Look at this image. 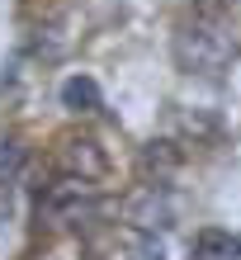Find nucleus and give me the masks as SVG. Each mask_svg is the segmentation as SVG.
I'll list each match as a JSON object with an SVG mask.
<instances>
[{
  "mask_svg": "<svg viewBox=\"0 0 241 260\" xmlns=\"http://www.w3.org/2000/svg\"><path fill=\"white\" fill-rule=\"evenodd\" d=\"M62 104L71 114H95L99 109V85L90 81V76H71V81L62 85Z\"/></svg>",
  "mask_w": 241,
  "mask_h": 260,
  "instance_id": "obj_6",
  "label": "nucleus"
},
{
  "mask_svg": "<svg viewBox=\"0 0 241 260\" xmlns=\"http://www.w3.org/2000/svg\"><path fill=\"white\" fill-rule=\"evenodd\" d=\"M194 255L199 260H241V237L208 227V232H199V241H194Z\"/></svg>",
  "mask_w": 241,
  "mask_h": 260,
  "instance_id": "obj_5",
  "label": "nucleus"
},
{
  "mask_svg": "<svg viewBox=\"0 0 241 260\" xmlns=\"http://www.w3.org/2000/svg\"><path fill=\"white\" fill-rule=\"evenodd\" d=\"M66 151V171L71 175H90V180H99L104 175V156L95 151V142H90V137H71V142H62Z\"/></svg>",
  "mask_w": 241,
  "mask_h": 260,
  "instance_id": "obj_4",
  "label": "nucleus"
},
{
  "mask_svg": "<svg viewBox=\"0 0 241 260\" xmlns=\"http://www.w3.org/2000/svg\"><path fill=\"white\" fill-rule=\"evenodd\" d=\"M99 208H104V199L95 189V180L90 175H62L57 185L43 189L38 199V218L48 222V227H81V222H95L99 218Z\"/></svg>",
  "mask_w": 241,
  "mask_h": 260,
  "instance_id": "obj_2",
  "label": "nucleus"
},
{
  "mask_svg": "<svg viewBox=\"0 0 241 260\" xmlns=\"http://www.w3.org/2000/svg\"><path fill=\"white\" fill-rule=\"evenodd\" d=\"M128 218L142 227V232H156V227H170V199L156 194V185H147L137 199L128 204Z\"/></svg>",
  "mask_w": 241,
  "mask_h": 260,
  "instance_id": "obj_3",
  "label": "nucleus"
},
{
  "mask_svg": "<svg viewBox=\"0 0 241 260\" xmlns=\"http://www.w3.org/2000/svg\"><path fill=\"white\" fill-rule=\"evenodd\" d=\"M137 260H165V246L156 237H142V246H137Z\"/></svg>",
  "mask_w": 241,
  "mask_h": 260,
  "instance_id": "obj_8",
  "label": "nucleus"
},
{
  "mask_svg": "<svg viewBox=\"0 0 241 260\" xmlns=\"http://www.w3.org/2000/svg\"><path fill=\"white\" fill-rule=\"evenodd\" d=\"M232 57H236V38L213 14H199L175 34V62L189 76H222L232 67Z\"/></svg>",
  "mask_w": 241,
  "mask_h": 260,
  "instance_id": "obj_1",
  "label": "nucleus"
},
{
  "mask_svg": "<svg viewBox=\"0 0 241 260\" xmlns=\"http://www.w3.org/2000/svg\"><path fill=\"white\" fill-rule=\"evenodd\" d=\"M24 161H28V151H24L19 137H0V185H10L24 171Z\"/></svg>",
  "mask_w": 241,
  "mask_h": 260,
  "instance_id": "obj_7",
  "label": "nucleus"
}]
</instances>
